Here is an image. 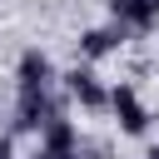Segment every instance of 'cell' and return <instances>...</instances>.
I'll use <instances>...</instances> for the list:
<instances>
[{
    "instance_id": "cell-1",
    "label": "cell",
    "mask_w": 159,
    "mask_h": 159,
    "mask_svg": "<svg viewBox=\"0 0 159 159\" xmlns=\"http://www.w3.org/2000/svg\"><path fill=\"white\" fill-rule=\"evenodd\" d=\"M0 159H5V144H0Z\"/></svg>"
}]
</instances>
